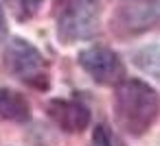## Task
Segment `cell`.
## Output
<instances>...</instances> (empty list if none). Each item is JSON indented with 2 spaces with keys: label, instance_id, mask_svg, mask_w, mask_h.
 <instances>
[{
  "label": "cell",
  "instance_id": "1",
  "mask_svg": "<svg viewBox=\"0 0 160 146\" xmlns=\"http://www.w3.org/2000/svg\"><path fill=\"white\" fill-rule=\"evenodd\" d=\"M160 98L151 85L138 79L123 81L114 94V116L118 126L129 135H142L156 122Z\"/></svg>",
  "mask_w": 160,
  "mask_h": 146
},
{
  "label": "cell",
  "instance_id": "2",
  "mask_svg": "<svg viewBox=\"0 0 160 146\" xmlns=\"http://www.w3.org/2000/svg\"><path fill=\"white\" fill-rule=\"evenodd\" d=\"M99 0H57V33L62 42L88 39L97 33Z\"/></svg>",
  "mask_w": 160,
  "mask_h": 146
},
{
  "label": "cell",
  "instance_id": "3",
  "mask_svg": "<svg viewBox=\"0 0 160 146\" xmlns=\"http://www.w3.org/2000/svg\"><path fill=\"white\" fill-rule=\"evenodd\" d=\"M5 61L9 66V70L13 74H18L24 83L35 85V87H46V63L44 57L40 55V50L35 46H31L29 42L16 37L11 39V44L5 50Z\"/></svg>",
  "mask_w": 160,
  "mask_h": 146
},
{
  "label": "cell",
  "instance_id": "4",
  "mask_svg": "<svg viewBox=\"0 0 160 146\" xmlns=\"http://www.w3.org/2000/svg\"><path fill=\"white\" fill-rule=\"evenodd\" d=\"M81 68L99 85H121L125 81V63L105 46H90L79 52Z\"/></svg>",
  "mask_w": 160,
  "mask_h": 146
},
{
  "label": "cell",
  "instance_id": "5",
  "mask_svg": "<svg viewBox=\"0 0 160 146\" xmlns=\"http://www.w3.org/2000/svg\"><path fill=\"white\" fill-rule=\"evenodd\" d=\"M160 24V0H123L116 11V26L127 35L145 33Z\"/></svg>",
  "mask_w": 160,
  "mask_h": 146
},
{
  "label": "cell",
  "instance_id": "6",
  "mask_svg": "<svg viewBox=\"0 0 160 146\" xmlns=\"http://www.w3.org/2000/svg\"><path fill=\"white\" fill-rule=\"evenodd\" d=\"M48 118L66 133H81L90 124V109L79 100L55 98L46 107Z\"/></svg>",
  "mask_w": 160,
  "mask_h": 146
},
{
  "label": "cell",
  "instance_id": "7",
  "mask_svg": "<svg viewBox=\"0 0 160 146\" xmlns=\"http://www.w3.org/2000/svg\"><path fill=\"white\" fill-rule=\"evenodd\" d=\"M29 103L27 98L9 87H0V118L9 122H24L29 120Z\"/></svg>",
  "mask_w": 160,
  "mask_h": 146
},
{
  "label": "cell",
  "instance_id": "8",
  "mask_svg": "<svg viewBox=\"0 0 160 146\" xmlns=\"http://www.w3.org/2000/svg\"><path fill=\"white\" fill-rule=\"evenodd\" d=\"M94 142L101 144V146H118L116 139L112 137L110 129H105V126H99V129H97V133H94Z\"/></svg>",
  "mask_w": 160,
  "mask_h": 146
},
{
  "label": "cell",
  "instance_id": "9",
  "mask_svg": "<svg viewBox=\"0 0 160 146\" xmlns=\"http://www.w3.org/2000/svg\"><path fill=\"white\" fill-rule=\"evenodd\" d=\"M40 2H42V0H22V7L27 9V16L35 13V11H38V7H40Z\"/></svg>",
  "mask_w": 160,
  "mask_h": 146
},
{
  "label": "cell",
  "instance_id": "10",
  "mask_svg": "<svg viewBox=\"0 0 160 146\" xmlns=\"http://www.w3.org/2000/svg\"><path fill=\"white\" fill-rule=\"evenodd\" d=\"M0 24H2V9H0Z\"/></svg>",
  "mask_w": 160,
  "mask_h": 146
}]
</instances>
